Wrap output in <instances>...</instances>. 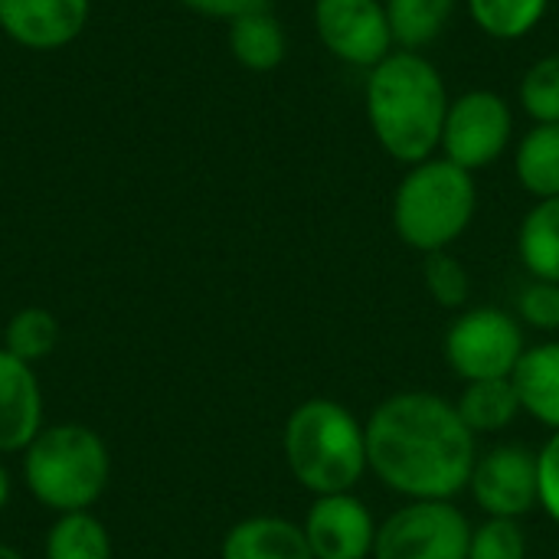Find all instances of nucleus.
<instances>
[{
  "label": "nucleus",
  "mask_w": 559,
  "mask_h": 559,
  "mask_svg": "<svg viewBox=\"0 0 559 559\" xmlns=\"http://www.w3.org/2000/svg\"><path fill=\"white\" fill-rule=\"evenodd\" d=\"M518 102L534 124H559V52H547L527 66Z\"/></svg>",
  "instance_id": "obj_24"
},
{
  "label": "nucleus",
  "mask_w": 559,
  "mask_h": 559,
  "mask_svg": "<svg viewBox=\"0 0 559 559\" xmlns=\"http://www.w3.org/2000/svg\"><path fill=\"white\" fill-rule=\"evenodd\" d=\"M88 23V0H0V29L23 49L69 46Z\"/></svg>",
  "instance_id": "obj_12"
},
{
  "label": "nucleus",
  "mask_w": 559,
  "mask_h": 559,
  "mask_svg": "<svg viewBox=\"0 0 559 559\" xmlns=\"http://www.w3.org/2000/svg\"><path fill=\"white\" fill-rule=\"evenodd\" d=\"M537 508L559 527V432L537 449Z\"/></svg>",
  "instance_id": "obj_28"
},
{
  "label": "nucleus",
  "mask_w": 559,
  "mask_h": 559,
  "mask_svg": "<svg viewBox=\"0 0 559 559\" xmlns=\"http://www.w3.org/2000/svg\"><path fill=\"white\" fill-rule=\"evenodd\" d=\"M43 559H111V534L92 511L56 514L43 537Z\"/></svg>",
  "instance_id": "obj_21"
},
{
  "label": "nucleus",
  "mask_w": 559,
  "mask_h": 559,
  "mask_svg": "<svg viewBox=\"0 0 559 559\" xmlns=\"http://www.w3.org/2000/svg\"><path fill=\"white\" fill-rule=\"evenodd\" d=\"M111 455L105 439L85 423L43 426L23 449V485L52 514L92 511L108 491Z\"/></svg>",
  "instance_id": "obj_4"
},
{
  "label": "nucleus",
  "mask_w": 559,
  "mask_h": 559,
  "mask_svg": "<svg viewBox=\"0 0 559 559\" xmlns=\"http://www.w3.org/2000/svg\"><path fill=\"white\" fill-rule=\"evenodd\" d=\"M524 350H527L524 324L518 321V314L495 305L459 311V318L449 324L442 337L445 364L462 383L514 377Z\"/></svg>",
  "instance_id": "obj_6"
},
{
  "label": "nucleus",
  "mask_w": 559,
  "mask_h": 559,
  "mask_svg": "<svg viewBox=\"0 0 559 559\" xmlns=\"http://www.w3.org/2000/svg\"><path fill=\"white\" fill-rule=\"evenodd\" d=\"M10 498H13V478H10L7 465L0 462V511L10 504Z\"/></svg>",
  "instance_id": "obj_30"
},
{
  "label": "nucleus",
  "mask_w": 559,
  "mask_h": 559,
  "mask_svg": "<svg viewBox=\"0 0 559 559\" xmlns=\"http://www.w3.org/2000/svg\"><path fill=\"white\" fill-rule=\"evenodd\" d=\"M383 7L396 49L423 52L445 33L459 0H383Z\"/></svg>",
  "instance_id": "obj_20"
},
{
  "label": "nucleus",
  "mask_w": 559,
  "mask_h": 559,
  "mask_svg": "<svg viewBox=\"0 0 559 559\" xmlns=\"http://www.w3.org/2000/svg\"><path fill=\"white\" fill-rule=\"evenodd\" d=\"M311 20L321 46L354 69L370 72L396 49L383 0H314Z\"/></svg>",
  "instance_id": "obj_9"
},
{
  "label": "nucleus",
  "mask_w": 559,
  "mask_h": 559,
  "mask_svg": "<svg viewBox=\"0 0 559 559\" xmlns=\"http://www.w3.org/2000/svg\"><path fill=\"white\" fill-rule=\"evenodd\" d=\"M449 88L439 66L413 49H393L367 72L364 108L377 144L396 164H423L436 157L449 115Z\"/></svg>",
  "instance_id": "obj_2"
},
{
  "label": "nucleus",
  "mask_w": 559,
  "mask_h": 559,
  "mask_svg": "<svg viewBox=\"0 0 559 559\" xmlns=\"http://www.w3.org/2000/svg\"><path fill=\"white\" fill-rule=\"evenodd\" d=\"M518 183L534 200L559 197V124H534L514 151Z\"/></svg>",
  "instance_id": "obj_19"
},
{
  "label": "nucleus",
  "mask_w": 559,
  "mask_h": 559,
  "mask_svg": "<svg viewBox=\"0 0 559 559\" xmlns=\"http://www.w3.org/2000/svg\"><path fill=\"white\" fill-rule=\"evenodd\" d=\"M472 23L491 39H524L540 26L550 0H465Z\"/></svg>",
  "instance_id": "obj_22"
},
{
  "label": "nucleus",
  "mask_w": 559,
  "mask_h": 559,
  "mask_svg": "<svg viewBox=\"0 0 559 559\" xmlns=\"http://www.w3.org/2000/svg\"><path fill=\"white\" fill-rule=\"evenodd\" d=\"M468 495L485 518H527L537 508V452L521 442L481 452L468 478Z\"/></svg>",
  "instance_id": "obj_10"
},
{
  "label": "nucleus",
  "mask_w": 559,
  "mask_h": 559,
  "mask_svg": "<svg viewBox=\"0 0 559 559\" xmlns=\"http://www.w3.org/2000/svg\"><path fill=\"white\" fill-rule=\"evenodd\" d=\"M59 344V321L52 311L39 308V305H29V308H20L7 324H3V350L26 360V364H39L46 360Z\"/></svg>",
  "instance_id": "obj_23"
},
{
  "label": "nucleus",
  "mask_w": 559,
  "mask_h": 559,
  "mask_svg": "<svg viewBox=\"0 0 559 559\" xmlns=\"http://www.w3.org/2000/svg\"><path fill=\"white\" fill-rule=\"evenodd\" d=\"M183 7H190L193 13L203 16H216V20H236L249 10L269 7V0H180Z\"/></svg>",
  "instance_id": "obj_29"
},
{
  "label": "nucleus",
  "mask_w": 559,
  "mask_h": 559,
  "mask_svg": "<svg viewBox=\"0 0 559 559\" xmlns=\"http://www.w3.org/2000/svg\"><path fill=\"white\" fill-rule=\"evenodd\" d=\"M301 527L314 559H373L380 524L354 491L314 498Z\"/></svg>",
  "instance_id": "obj_11"
},
{
  "label": "nucleus",
  "mask_w": 559,
  "mask_h": 559,
  "mask_svg": "<svg viewBox=\"0 0 559 559\" xmlns=\"http://www.w3.org/2000/svg\"><path fill=\"white\" fill-rule=\"evenodd\" d=\"M0 559H26L16 547H10V544H0Z\"/></svg>",
  "instance_id": "obj_31"
},
{
  "label": "nucleus",
  "mask_w": 559,
  "mask_h": 559,
  "mask_svg": "<svg viewBox=\"0 0 559 559\" xmlns=\"http://www.w3.org/2000/svg\"><path fill=\"white\" fill-rule=\"evenodd\" d=\"M465 559H527V534L521 521L485 518L478 527H472Z\"/></svg>",
  "instance_id": "obj_26"
},
{
  "label": "nucleus",
  "mask_w": 559,
  "mask_h": 559,
  "mask_svg": "<svg viewBox=\"0 0 559 559\" xmlns=\"http://www.w3.org/2000/svg\"><path fill=\"white\" fill-rule=\"evenodd\" d=\"M282 455L292 478L314 498L354 491L367 465V426L331 396L298 403L282 429Z\"/></svg>",
  "instance_id": "obj_3"
},
{
  "label": "nucleus",
  "mask_w": 559,
  "mask_h": 559,
  "mask_svg": "<svg viewBox=\"0 0 559 559\" xmlns=\"http://www.w3.org/2000/svg\"><path fill=\"white\" fill-rule=\"evenodd\" d=\"M518 321L537 334H557L559 331V282L531 278V285L518 295Z\"/></svg>",
  "instance_id": "obj_27"
},
{
  "label": "nucleus",
  "mask_w": 559,
  "mask_h": 559,
  "mask_svg": "<svg viewBox=\"0 0 559 559\" xmlns=\"http://www.w3.org/2000/svg\"><path fill=\"white\" fill-rule=\"evenodd\" d=\"M518 255L531 278L559 282V197L527 210L518 229Z\"/></svg>",
  "instance_id": "obj_18"
},
{
  "label": "nucleus",
  "mask_w": 559,
  "mask_h": 559,
  "mask_svg": "<svg viewBox=\"0 0 559 559\" xmlns=\"http://www.w3.org/2000/svg\"><path fill=\"white\" fill-rule=\"evenodd\" d=\"M511 380L518 386L524 413L559 432V341L527 347Z\"/></svg>",
  "instance_id": "obj_15"
},
{
  "label": "nucleus",
  "mask_w": 559,
  "mask_h": 559,
  "mask_svg": "<svg viewBox=\"0 0 559 559\" xmlns=\"http://www.w3.org/2000/svg\"><path fill=\"white\" fill-rule=\"evenodd\" d=\"M219 559H314V554L301 524L278 514H252L223 534Z\"/></svg>",
  "instance_id": "obj_14"
},
{
  "label": "nucleus",
  "mask_w": 559,
  "mask_h": 559,
  "mask_svg": "<svg viewBox=\"0 0 559 559\" xmlns=\"http://www.w3.org/2000/svg\"><path fill=\"white\" fill-rule=\"evenodd\" d=\"M514 138V111L495 88H472L452 98L439 151L468 174L498 164Z\"/></svg>",
  "instance_id": "obj_8"
},
{
  "label": "nucleus",
  "mask_w": 559,
  "mask_h": 559,
  "mask_svg": "<svg viewBox=\"0 0 559 559\" xmlns=\"http://www.w3.org/2000/svg\"><path fill=\"white\" fill-rule=\"evenodd\" d=\"M423 285H426L429 298L439 308H449V311H465L468 308L472 275H468L465 262L459 255H452L449 249L429 252L423 259Z\"/></svg>",
  "instance_id": "obj_25"
},
{
  "label": "nucleus",
  "mask_w": 559,
  "mask_h": 559,
  "mask_svg": "<svg viewBox=\"0 0 559 559\" xmlns=\"http://www.w3.org/2000/svg\"><path fill=\"white\" fill-rule=\"evenodd\" d=\"M478 210V183L465 167L439 157L413 164L393 193V229L396 236L429 255L455 246L472 226Z\"/></svg>",
  "instance_id": "obj_5"
},
{
  "label": "nucleus",
  "mask_w": 559,
  "mask_h": 559,
  "mask_svg": "<svg viewBox=\"0 0 559 559\" xmlns=\"http://www.w3.org/2000/svg\"><path fill=\"white\" fill-rule=\"evenodd\" d=\"M367 465L377 481L406 501H452L468 491L478 436L462 423L455 400L403 390L367 416Z\"/></svg>",
  "instance_id": "obj_1"
},
{
  "label": "nucleus",
  "mask_w": 559,
  "mask_h": 559,
  "mask_svg": "<svg viewBox=\"0 0 559 559\" xmlns=\"http://www.w3.org/2000/svg\"><path fill=\"white\" fill-rule=\"evenodd\" d=\"M229 52L242 69L272 72L285 62V52H288L285 26L269 7L249 10L229 20Z\"/></svg>",
  "instance_id": "obj_16"
},
{
  "label": "nucleus",
  "mask_w": 559,
  "mask_h": 559,
  "mask_svg": "<svg viewBox=\"0 0 559 559\" xmlns=\"http://www.w3.org/2000/svg\"><path fill=\"white\" fill-rule=\"evenodd\" d=\"M472 527L455 501H406L380 521L373 559H465Z\"/></svg>",
  "instance_id": "obj_7"
},
{
  "label": "nucleus",
  "mask_w": 559,
  "mask_h": 559,
  "mask_svg": "<svg viewBox=\"0 0 559 559\" xmlns=\"http://www.w3.org/2000/svg\"><path fill=\"white\" fill-rule=\"evenodd\" d=\"M46 406L33 364L0 347V455H23L39 436Z\"/></svg>",
  "instance_id": "obj_13"
},
{
  "label": "nucleus",
  "mask_w": 559,
  "mask_h": 559,
  "mask_svg": "<svg viewBox=\"0 0 559 559\" xmlns=\"http://www.w3.org/2000/svg\"><path fill=\"white\" fill-rule=\"evenodd\" d=\"M455 409L462 416V423L481 439V436H498L504 432L508 426L518 423V416L524 413L521 406V396H518V386L511 377H501V380H475V383H465L459 400H455Z\"/></svg>",
  "instance_id": "obj_17"
}]
</instances>
